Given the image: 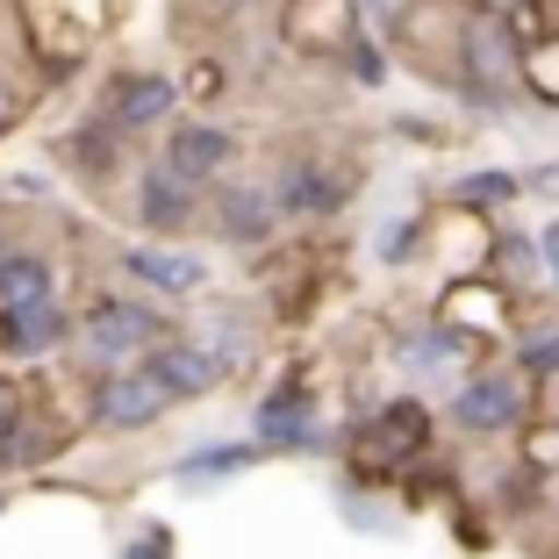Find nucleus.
<instances>
[{"instance_id":"nucleus-33","label":"nucleus","mask_w":559,"mask_h":559,"mask_svg":"<svg viewBox=\"0 0 559 559\" xmlns=\"http://www.w3.org/2000/svg\"><path fill=\"white\" fill-rule=\"evenodd\" d=\"M0 510H8V495H0Z\"/></svg>"},{"instance_id":"nucleus-32","label":"nucleus","mask_w":559,"mask_h":559,"mask_svg":"<svg viewBox=\"0 0 559 559\" xmlns=\"http://www.w3.org/2000/svg\"><path fill=\"white\" fill-rule=\"evenodd\" d=\"M0 245H8V215H0Z\"/></svg>"},{"instance_id":"nucleus-25","label":"nucleus","mask_w":559,"mask_h":559,"mask_svg":"<svg viewBox=\"0 0 559 559\" xmlns=\"http://www.w3.org/2000/svg\"><path fill=\"white\" fill-rule=\"evenodd\" d=\"M538 265H545V280L559 287V223H545V230H538Z\"/></svg>"},{"instance_id":"nucleus-31","label":"nucleus","mask_w":559,"mask_h":559,"mask_svg":"<svg viewBox=\"0 0 559 559\" xmlns=\"http://www.w3.org/2000/svg\"><path fill=\"white\" fill-rule=\"evenodd\" d=\"M488 8H531V0H488Z\"/></svg>"},{"instance_id":"nucleus-22","label":"nucleus","mask_w":559,"mask_h":559,"mask_svg":"<svg viewBox=\"0 0 559 559\" xmlns=\"http://www.w3.org/2000/svg\"><path fill=\"white\" fill-rule=\"evenodd\" d=\"M337 44H345V58H352V80H359V86H380V80H388V50H380L373 36L359 29V22H345V29H337Z\"/></svg>"},{"instance_id":"nucleus-13","label":"nucleus","mask_w":559,"mask_h":559,"mask_svg":"<svg viewBox=\"0 0 559 559\" xmlns=\"http://www.w3.org/2000/svg\"><path fill=\"white\" fill-rule=\"evenodd\" d=\"M58 345H72V309L58 301H29V309H0V352L8 359H50Z\"/></svg>"},{"instance_id":"nucleus-6","label":"nucleus","mask_w":559,"mask_h":559,"mask_svg":"<svg viewBox=\"0 0 559 559\" xmlns=\"http://www.w3.org/2000/svg\"><path fill=\"white\" fill-rule=\"evenodd\" d=\"M251 444H259L265 460H273V452H316V444H323V409H316L301 373L273 380L259 395V409H251Z\"/></svg>"},{"instance_id":"nucleus-17","label":"nucleus","mask_w":559,"mask_h":559,"mask_svg":"<svg viewBox=\"0 0 559 559\" xmlns=\"http://www.w3.org/2000/svg\"><path fill=\"white\" fill-rule=\"evenodd\" d=\"M444 194H452V215H495V209H516V194H524V173H510V165H480V173L452 180Z\"/></svg>"},{"instance_id":"nucleus-3","label":"nucleus","mask_w":559,"mask_h":559,"mask_svg":"<svg viewBox=\"0 0 559 559\" xmlns=\"http://www.w3.org/2000/svg\"><path fill=\"white\" fill-rule=\"evenodd\" d=\"M424 452H430V409L416 395L380 402L373 416H359L345 430V466L359 480H395L409 466H424Z\"/></svg>"},{"instance_id":"nucleus-15","label":"nucleus","mask_w":559,"mask_h":559,"mask_svg":"<svg viewBox=\"0 0 559 559\" xmlns=\"http://www.w3.org/2000/svg\"><path fill=\"white\" fill-rule=\"evenodd\" d=\"M116 265L136 280V287H151V301H187V295H201V287H209V265H201L194 251H151V245H130Z\"/></svg>"},{"instance_id":"nucleus-12","label":"nucleus","mask_w":559,"mask_h":559,"mask_svg":"<svg viewBox=\"0 0 559 559\" xmlns=\"http://www.w3.org/2000/svg\"><path fill=\"white\" fill-rule=\"evenodd\" d=\"M130 209H136V223H144L151 237H180V230H194V223H201V187H187L180 173H165V165L151 158L144 173H136Z\"/></svg>"},{"instance_id":"nucleus-27","label":"nucleus","mask_w":559,"mask_h":559,"mask_svg":"<svg viewBox=\"0 0 559 559\" xmlns=\"http://www.w3.org/2000/svg\"><path fill=\"white\" fill-rule=\"evenodd\" d=\"M524 194H559V165H538V173H524Z\"/></svg>"},{"instance_id":"nucleus-29","label":"nucleus","mask_w":559,"mask_h":559,"mask_svg":"<svg viewBox=\"0 0 559 559\" xmlns=\"http://www.w3.org/2000/svg\"><path fill=\"white\" fill-rule=\"evenodd\" d=\"M15 395H22V388H15V380H8V373H0V416L15 409Z\"/></svg>"},{"instance_id":"nucleus-8","label":"nucleus","mask_w":559,"mask_h":559,"mask_svg":"<svg viewBox=\"0 0 559 559\" xmlns=\"http://www.w3.org/2000/svg\"><path fill=\"white\" fill-rule=\"evenodd\" d=\"M100 122L116 136H151L180 122V80L173 72H116L100 94Z\"/></svg>"},{"instance_id":"nucleus-11","label":"nucleus","mask_w":559,"mask_h":559,"mask_svg":"<svg viewBox=\"0 0 559 559\" xmlns=\"http://www.w3.org/2000/svg\"><path fill=\"white\" fill-rule=\"evenodd\" d=\"M144 373L158 380V388H165L173 402H209L215 388L230 380V366L215 359V352L201 345V337H180V330H173V337H165V345L144 359Z\"/></svg>"},{"instance_id":"nucleus-24","label":"nucleus","mask_w":559,"mask_h":559,"mask_svg":"<svg viewBox=\"0 0 559 559\" xmlns=\"http://www.w3.org/2000/svg\"><path fill=\"white\" fill-rule=\"evenodd\" d=\"M424 237H430L424 215H402V223H388V230H380V259H388V265H409L416 251H424Z\"/></svg>"},{"instance_id":"nucleus-2","label":"nucleus","mask_w":559,"mask_h":559,"mask_svg":"<svg viewBox=\"0 0 559 559\" xmlns=\"http://www.w3.org/2000/svg\"><path fill=\"white\" fill-rule=\"evenodd\" d=\"M173 330L165 309L151 295H94L72 316V352H80L94 373H122V359H151Z\"/></svg>"},{"instance_id":"nucleus-30","label":"nucleus","mask_w":559,"mask_h":559,"mask_svg":"<svg viewBox=\"0 0 559 559\" xmlns=\"http://www.w3.org/2000/svg\"><path fill=\"white\" fill-rule=\"evenodd\" d=\"M545 424H552V430H559V388H552V402H545Z\"/></svg>"},{"instance_id":"nucleus-14","label":"nucleus","mask_w":559,"mask_h":559,"mask_svg":"<svg viewBox=\"0 0 559 559\" xmlns=\"http://www.w3.org/2000/svg\"><path fill=\"white\" fill-rule=\"evenodd\" d=\"M58 444H66V430L50 424L44 402L15 395V409L0 416V474H29V466H44L50 452H58Z\"/></svg>"},{"instance_id":"nucleus-1","label":"nucleus","mask_w":559,"mask_h":559,"mask_svg":"<svg viewBox=\"0 0 559 559\" xmlns=\"http://www.w3.org/2000/svg\"><path fill=\"white\" fill-rule=\"evenodd\" d=\"M524 58H531L524 22H516L510 8H488V0L460 8V58H452V80H460V94L474 100V108H510L516 86H524Z\"/></svg>"},{"instance_id":"nucleus-26","label":"nucleus","mask_w":559,"mask_h":559,"mask_svg":"<svg viewBox=\"0 0 559 559\" xmlns=\"http://www.w3.org/2000/svg\"><path fill=\"white\" fill-rule=\"evenodd\" d=\"M15 122H22V94L8 86V72H0V136L15 130Z\"/></svg>"},{"instance_id":"nucleus-4","label":"nucleus","mask_w":559,"mask_h":559,"mask_svg":"<svg viewBox=\"0 0 559 559\" xmlns=\"http://www.w3.org/2000/svg\"><path fill=\"white\" fill-rule=\"evenodd\" d=\"M444 416H452L460 438H516L531 424V380L516 366H480L460 395H452Z\"/></svg>"},{"instance_id":"nucleus-20","label":"nucleus","mask_w":559,"mask_h":559,"mask_svg":"<svg viewBox=\"0 0 559 559\" xmlns=\"http://www.w3.org/2000/svg\"><path fill=\"white\" fill-rule=\"evenodd\" d=\"M516 373L524 380H559V323H538L516 337Z\"/></svg>"},{"instance_id":"nucleus-18","label":"nucleus","mask_w":559,"mask_h":559,"mask_svg":"<svg viewBox=\"0 0 559 559\" xmlns=\"http://www.w3.org/2000/svg\"><path fill=\"white\" fill-rule=\"evenodd\" d=\"M265 452L251 438H230V444H201V452H187L180 466H173V480L180 488H215V480H237L245 466H259Z\"/></svg>"},{"instance_id":"nucleus-9","label":"nucleus","mask_w":559,"mask_h":559,"mask_svg":"<svg viewBox=\"0 0 559 559\" xmlns=\"http://www.w3.org/2000/svg\"><path fill=\"white\" fill-rule=\"evenodd\" d=\"M158 165H165V173H180L187 187L230 180V165H237V130H230V122H215V116H180L173 130H165V144H158Z\"/></svg>"},{"instance_id":"nucleus-21","label":"nucleus","mask_w":559,"mask_h":559,"mask_svg":"<svg viewBox=\"0 0 559 559\" xmlns=\"http://www.w3.org/2000/svg\"><path fill=\"white\" fill-rule=\"evenodd\" d=\"M495 273L516 280V287H524V280H538V273H545V265H538V237L502 230V237H495Z\"/></svg>"},{"instance_id":"nucleus-10","label":"nucleus","mask_w":559,"mask_h":559,"mask_svg":"<svg viewBox=\"0 0 559 559\" xmlns=\"http://www.w3.org/2000/svg\"><path fill=\"white\" fill-rule=\"evenodd\" d=\"M352 194H359V187H352V165H337V158H287V165H280V180H273L280 215H309V223L345 215Z\"/></svg>"},{"instance_id":"nucleus-7","label":"nucleus","mask_w":559,"mask_h":559,"mask_svg":"<svg viewBox=\"0 0 559 559\" xmlns=\"http://www.w3.org/2000/svg\"><path fill=\"white\" fill-rule=\"evenodd\" d=\"M209 223H215V237H223L230 251H265V245L280 237L273 180H259V173H230V180H215Z\"/></svg>"},{"instance_id":"nucleus-23","label":"nucleus","mask_w":559,"mask_h":559,"mask_svg":"<svg viewBox=\"0 0 559 559\" xmlns=\"http://www.w3.org/2000/svg\"><path fill=\"white\" fill-rule=\"evenodd\" d=\"M116 559H180V545H173V524H130V538L116 545Z\"/></svg>"},{"instance_id":"nucleus-28","label":"nucleus","mask_w":559,"mask_h":559,"mask_svg":"<svg viewBox=\"0 0 559 559\" xmlns=\"http://www.w3.org/2000/svg\"><path fill=\"white\" fill-rule=\"evenodd\" d=\"M8 194H15V201H44V180H36V173H15V180H8Z\"/></svg>"},{"instance_id":"nucleus-19","label":"nucleus","mask_w":559,"mask_h":559,"mask_svg":"<svg viewBox=\"0 0 559 559\" xmlns=\"http://www.w3.org/2000/svg\"><path fill=\"white\" fill-rule=\"evenodd\" d=\"M116 151H122V136L108 130V122H86L80 136H66V158H80V173H86V180H108Z\"/></svg>"},{"instance_id":"nucleus-16","label":"nucleus","mask_w":559,"mask_h":559,"mask_svg":"<svg viewBox=\"0 0 559 559\" xmlns=\"http://www.w3.org/2000/svg\"><path fill=\"white\" fill-rule=\"evenodd\" d=\"M29 301H58V259L8 245L0 251V309H29Z\"/></svg>"},{"instance_id":"nucleus-5","label":"nucleus","mask_w":559,"mask_h":559,"mask_svg":"<svg viewBox=\"0 0 559 559\" xmlns=\"http://www.w3.org/2000/svg\"><path fill=\"white\" fill-rule=\"evenodd\" d=\"M173 395H165L158 380L144 366H122V373H94V395H86V430L100 438H144V430L165 424Z\"/></svg>"}]
</instances>
